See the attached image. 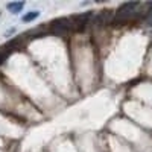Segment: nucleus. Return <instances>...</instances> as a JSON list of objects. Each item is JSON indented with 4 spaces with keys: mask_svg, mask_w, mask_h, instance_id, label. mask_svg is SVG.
<instances>
[{
    "mask_svg": "<svg viewBox=\"0 0 152 152\" xmlns=\"http://www.w3.org/2000/svg\"><path fill=\"white\" fill-rule=\"evenodd\" d=\"M38 15H40V12H38V11H31V12H28L26 15H23V21H26V23L34 21L35 18H38Z\"/></svg>",
    "mask_w": 152,
    "mask_h": 152,
    "instance_id": "nucleus-4",
    "label": "nucleus"
},
{
    "mask_svg": "<svg viewBox=\"0 0 152 152\" xmlns=\"http://www.w3.org/2000/svg\"><path fill=\"white\" fill-rule=\"evenodd\" d=\"M142 8V5L140 3H137V2H129V3H123L119 9H117V12H116V20L119 21V20H128L129 17H132V15H135L137 14V9H140Z\"/></svg>",
    "mask_w": 152,
    "mask_h": 152,
    "instance_id": "nucleus-2",
    "label": "nucleus"
},
{
    "mask_svg": "<svg viewBox=\"0 0 152 152\" xmlns=\"http://www.w3.org/2000/svg\"><path fill=\"white\" fill-rule=\"evenodd\" d=\"M6 8L12 12V14H18V12L24 8V3L23 2H14V3H8Z\"/></svg>",
    "mask_w": 152,
    "mask_h": 152,
    "instance_id": "nucleus-3",
    "label": "nucleus"
},
{
    "mask_svg": "<svg viewBox=\"0 0 152 152\" xmlns=\"http://www.w3.org/2000/svg\"><path fill=\"white\" fill-rule=\"evenodd\" d=\"M50 31H52L53 34H67V32H72L75 31V24H73V20L72 17L70 18H56L55 21L50 23Z\"/></svg>",
    "mask_w": 152,
    "mask_h": 152,
    "instance_id": "nucleus-1",
    "label": "nucleus"
}]
</instances>
